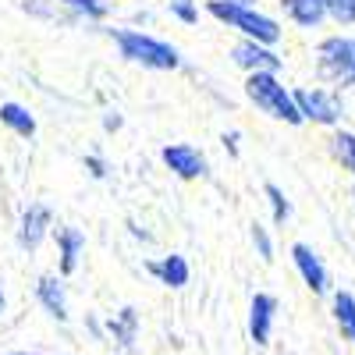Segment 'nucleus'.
<instances>
[{
  "instance_id": "f257e3e1",
  "label": "nucleus",
  "mask_w": 355,
  "mask_h": 355,
  "mask_svg": "<svg viewBox=\"0 0 355 355\" xmlns=\"http://www.w3.org/2000/svg\"><path fill=\"white\" fill-rule=\"evenodd\" d=\"M110 40L117 43L125 61L142 64L150 71H174L178 64H182V57H178V50L171 43L146 36V33H139V28H110Z\"/></svg>"
},
{
  "instance_id": "f03ea898",
  "label": "nucleus",
  "mask_w": 355,
  "mask_h": 355,
  "mask_svg": "<svg viewBox=\"0 0 355 355\" xmlns=\"http://www.w3.org/2000/svg\"><path fill=\"white\" fill-rule=\"evenodd\" d=\"M245 96L263 114H270L274 121H284V125H302L306 121L299 103H295V93H288V89L277 82V71H249Z\"/></svg>"
},
{
  "instance_id": "7ed1b4c3",
  "label": "nucleus",
  "mask_w": 355,
  "mask_h": 355,
  "mask_svg": "<svg viewBox=\"0 0 355 355\" xmlns=\"http://www.w3.org/2000/svg\"><path fill=\"white\" fill-rule=\"evenodd\" d=\"M206 11H210L217 21L239 28L242 36L259 40V43H266V46H274V43L281 40V25H277L274 18L259 15V11L249 8V4H239V0H210V4H206Z\"/></svg>"
},
{
  "instance_id": "20e7f679",
  "label": "nucleus",
  "mask_w": 355,
  "mask_h": 355,
  "mask_svg": "<svg viewBox=\"0 0 355 355\" xmlns=\"http://www.w3.org/2000/svg\"><path fill=\"white\" fill-rule=\"evenodd\" d=\"M316 57H320V75L323 78H334L341 85H355V40L352 36L323 40Z\"/></svg>"
},
{
  "instance_id": "39448f33",
  "label": "nucleus",
  "mask_w": 355,
  "mask_h": 355,
  "mask_svg": "<svg viewBox=\"0 0 355 355\" xmlns=\"http://www.w3.org/2000/svg\"><path fill=\"white\" fill-rule=\"evenodd\" d=\"M295 103H299L306 121H316V125H338L341 121V100L327 89H295Z\"/></svg>"
},
{
  "instance_id": "423d86ee",
  "label": "nucleus",
  "mask_w": 355,
  "mask_h": 355,
  "mask_svg": "<svg viewBox=\"0 0 355 355\" xmlns=\"http://www.w3.org/2000/svg\"><path fill=\"white\" fill-rule=\"evenodd\" d=\"M160 160L167 164L171 174L182 178V182H196V178L206 174V157L196 150V146H189V142H171V146H164Z\"/></svg>"
},
{
  "instance_id": "0eeeda50",
  "label": "nucleus",
  "mask_w": 355,
  "mask_h": 355,
  "mask_svg": "<svg viewBox=\"0 0 355 355\" xmlns=\"http://www.w3.org/2000/svg\"><path fill=\"white\" fill-rule=\"evenodd\" d=\"M291 263H295V270H299L302 284L313 291V295H323L331 288V274H327V266H323V259L306 245V242H295L291 245Z\"/></svg>"
},
{
  "instance_id": "6e6552de",
  "label": "nucleus",
  "mask_w": 355,
  "mask_h": 355,
  "mask_svg": "<svg viewBox=\"0 0 355 355\" xmlns=\"http://www.w3.org/2000/svg\"><path fill=\"white\" fill-rule=\"evenodd\" d=\"M274 320H277V299L270 291H256L249 302V338L256 345H270Z\"/></svg>"
},
{
  "instance_id": "1a4fd4ad",
  "label": "nucleus",
  "mask_w": 355,
  "mask_h": 355,
  "mask_svg": "<svg viewBox=\"0 0 355 355\" xmlns=\"http://www.w3.org/2000/svg\"><path fill=\"white\" fill-rule=\"evenodd\" d=\"M231 61L239 64V68H245V71H277V68H281V57L266 46V43L249 40V36H245L242 43H234Z\"/></svg>"
},
{
  "instance_id": "9d476101",
  "label": "nucleus",
  "mask_w": 355,
  "mask_h": 355,
  "mask_svg": "<svg viewBox=\"0 0 355 355\" xmlns=\"http://www.w3.org/2000/svg\"><path fill=\"white\" fill-rule=\"evenodd\" d=\"M46 231H50V210L43 202H33L28 210L21 214V227H18V245L25 252H36L40 242L46 239Z\"/></svg>"
},
{
  "instance_id": "9b49d317",
  "label": "nucleus",
  "mask_w": 355,
  "mask_h": 355,
  "mask_svg": "<svg viewBox=\"0 0 355 355\" xmlns=\"http://www.w3.org/2000/svg\"><path fill=\"white\" fill-rule=\"evenodd\" d=\"M146 270H150L164 288H185L189 284V277H192V266H189V259L185 256H178V252H171V256H164V259H153V263H146Z\"/></svg>"
},
{
  "instance_id": "f8f14e48",
  "label": "nucleus",
  "mask_w": 355,
  "mask_h": 355,
  "mask_svg": "<svg viewBox=\"0 0 355 355\" xmlns=\"http://www.w3.org/2000/svg\"><path fill=\"white\" fill-rule=\"evenodd\" d=\"M36 299H40V306H43L57 323H68V295H64L61 277L43 274V277L36 281Z\"/></svg>"
},
{
  "instance_id": "ddd939ff",
  "label": "nucleus",
  "mask_w": 355,
  "mask_h": 355,
  "mask_svg": "<svg viewBox=\"0 0 355 355\" xmlns=\"http://www.w3.org/2000/svg\"><path fill=\"white\" fill-rule=\"evenodd\" d=\"M107 334L114 338V345L121 348V352H132L135 341H139V309H135V306L117 309V313L107 320Z\"/></svg>"
},
{
  "instance_id": "4468645a",
  "label": "nucleus",
  "mask_w": 355,
  "mask_h": 355,
  "mask_svg": "<svg viewBox=\"0 0 355 355\" xmlns=\"http://www.w3.org/2000/svg\"><path fill=\"white\" fill-rule=\"evenodd\" d=\"M53 239H57V256H61V277H71L85 249V234L78 227H57Z\"/></svg>"
},
{
  "instance_id": "2eb2a0df",
  "label": "nucleus",
  "mask_w": 355,
  "mask_h": 355,
  "mask_svg": "<svg viewBox=\"0 0 355 355\" xmlns=\"http://www.w3.org/2000/svg\"><path fill=\"white\" fill-rule=\"evenodd\" d=\"M281 8L295 25H302V28H313V25H320L323 18H327V0H281Z\"/></svg>"
},
{
  "instance_id": "dca6fc26",
  "label": "nucleus",
  "mask_w": 355,
  "mask_h": 355,
  "mask_svg": "<svg viewBox=\"0 0 355 355\" xmlns=\"http://www.w3.org/2000/svg\"><path fill=\"white\" fill-rule=\"evenodd\" d=\"M0 125L11 128L18 139H33L36 135V117L28 114L21 103H0Z\"/></svg>"
},
{
  "instance_id": "f3484780",
  "label": "nucleus",
  "mask_w": 355,
  "mask_h": 355,
  "mask_svg": "<svg viewBox=\"0 0 355 355\" xmlns=\"http://www.w3.org/2000/svg\"><path fill=\"white\" fill-rule=\"evenodd\" d=\"M334 320L341 327V338L355 345V295L352 291H338L334 295Z\"/></svg>"
},
{
  "instance_id": "a211bd4d",
  "label": "nucleus",
  "mask_w": 355,
  "mask_h": 355,
  "mask_svg": "<svg viewBox=\"0 0 355 355\" xmlns=\"http://www.w3.org/2000/svg\"><path fill=\"white\" fill-rule=\"evenodd\" d=\"M263 192H266V202H270V214H274V224H284L288 217H291V202L284 199V192L274 185V182H266L263 185Z\"/></svg>"
},
{
  "instance_id": "6ab92c4d",
  "label": "nucleus",
  "mask_w": 355,
  "mask_h": 355,
  "mask_svg": "<svg viewBox=\"0 0 355 355\" xmlns=\"http://www.w3.org/2000/svg\"><path fill=\"white\" fill-rule=\"evenodd\" d=\"M334 153H338V160L352 171V178H355V135L352 132H338L334 135Z\"/></svg>"
},
{
  "instance_id": "aec40b11",
  "label": "nucleus",
  "mask_w": 355,
  "mask_h": 355,
  "mask_svg": "<svg viewBox=\"0 0 355 355\" xmlns=\"http://www.w3.org/2000/svg\"><path fill=\"white\" fill-rule=\"evenodd\" d=\"M61 4L71 8V11H78V15H85V18H107L110 15L107 0H61Z\"/></svg>"
},
{
  "instance_id": "412c9836",
  "label": "nucleus",
  "mask_w": 355,
  "mask_h": 355,
  "mask_svg": "<svg viewBox=\"0 0 355 355\" xmlns=\"http://www.w3.org/2000/svg\"><path fill=\"white\" fill-rule=\"evenodd\" d=\"M252 245L259 252L263 263H274V242H270V231H266L259 220H252Z\"/></svg>"
},
{
  "instance_id": "4be33fe9",
  "label": "nucleus",
  "mask_w": 355,
  "mask_h": 355,
  "mask_svg": "<svg viewBox=\"0 0 355 355\" xmlns=\"http://www.w3.org/2000/svg\"><path fill=\"white\" fill-rule=\"evenodd\" d=\"M327 15L338 25H355V0H327Z\"/></svg>"
},
{
  "instance_id": "5701e85b",
  "label": "nucleus",
  "mask_w": 355,
  "mask_h": 355,
  "mask_svg": "<svg viewBox=\"0 0 355 355\" xmlns=\"http://www.w3.org/2000/svg\"><path fill=\"white\" fill-rule=\"evenodd\" d=\"M167 8L178 21H185V25H196L199 21V8H196V0H167Z\"/></svg>"
},
{
  "instance_id": "b1692460",
  "label": "nucleus",
  "mask_w": 355,
  "mask_h": 355,
  "mask_svg": "<svg viewBox=\"0 0 355 355\" xmlns=\"http://www.w3.org/2000/svg\"><path fill=\"white\" fill-rule=\"evenodd\" d=\"M220 142H224V150H227L231 157H239V132H224Z\"/></svg>"
},
{
  "instance_id": "393cba45",
  "label": "nucleus",
  "mask_w": 355,
  "mask_h": 355,
  "mask_svg": "<svg viewBox=\"0 0 355 355\" xmlns=\"http://www.w3.org/2000/svg\"><path fill=\"white\" fill-rule=\"evenodd\" d=\"M85 167H89V174H93V178H103V174H107L100 157H85Z\"/></svg>"
},
{
  "instance_id": "a878e982",
  "label": "nucleus",
  "mask_w": 355,
  "mask_h": 355,
  "mask_svg": "<svg viewBox=\"0 0 355 355\" xmlns=\"http://www.w3.org/2000/svg\"><path fill=\"white\" fill-rule=\"evenodd\" d=\"M103 128H107V132H114V128H121V117H117V114H114V117H107V121H103Z\"/></svg>"
},
{
  "instance_id": "bb28decb",
  "label": "nucleus",
  "mask_w": 355,
  "mask_h": 355,
  "mask_svg": "<svg viewBox=\"0 0 355 355\" xmlns=\"http://www.w3.org/2000/svg\"><path fill=\"white\" fill-rule=\"evenodd\" d=\"M4 309H8V295H4V291H0V313H4Z\"/></svg>"
},
{
  "instance_id": "cd10ccee",
  "label": "nucleus",
  "mask_w": 355,
  "mask_h": 355,
  "mask_svg": "<svg viewBox=\"0 0 355 355\" xmlns=\"http://www.w3.org/2000/svg\"><path fill=\"white\" fill-rule=\"evenodd\" d=\"M0 355H36V352H21V348H18V352H0Z\"/></svg>"
},
{
  "instance_id": "c85d7f7f",
  "label": "nucleus",
  "mask_w": 355,
  "mask_h": 355,
  "mask_svg": "<svg viewBox=\"0 0 355 355\" xmlns=\"http://www.w3.org/2000/svg\"><path fill=\"white\" fill-rule=\"evenodd\" d=\"M239 4H252V0H239Z\"/></svg>"
}]
</instances>
